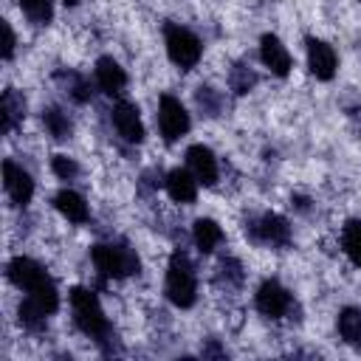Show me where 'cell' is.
Listing matches in <instances>:
<instances>
[{
  "label": "cell",
  "instance_id": "obj_4",
  "mask_svg": "<svg viewBox=\"0 0 361 361\" xmlns=\"http://www.w3.org/2000/svg\"><path fill=\"white\" fill-rule=\"evenodd\" d=\"M90 259L102 279H124L138 274V254L124 243H99L90 248Z\"/></svg>",
  "mask_w": 361,
  "mask_h": 361
},
{
  "label": "cell",
  "instance_id": "obj_19",
  "mask_svg": "<svg viewBox=\"0 0 361 361\" xmlns=\"http://www.w3.org/2000/svg\"><path fill=\"white\" fill-rule=\"evenodd\" d=\"M338 336L361 353V307H344L338 313Z\"/></svg>",
  "mask_w": 361,
  "mask_h": 361
},
{
  "label": "cell",
  "instance_id": "obj_17",
  "mask_svg": "<svg viewBox=\"0 0 361 361\" xmlns=\"http://www.w3.org/2000/svg\"><path fill=\"white\" fill-rule=\"evenodd\" d=\"M54 206H56V212H59L62 217H68L71 223H87V220H90V209H87L85 197H82L79 192H73V189H59V192L54 195Z\"/></svg>",
  "mask_w": 361,
  "mask_h": 361
},
{
  "label": "cell",
  "instance_id": "obj_13",
  "mask_svg": "<svg viewBox=\"0 0 361 361\" xmlns=\"http://www.w3.org/2000/svg\"><path fill=\"white\" fill-rule=\"evenodd\" d=\"M259 59H262V65H265L274 76H288V73H290V65H293L288 48H285L282 39L274 37V34H265V37L259 39Z\"/></svg>",
  "mask_w": 361,
  "mask_h": 361
},
{
  "label": "cell",
  "instance_id": "obj_16",
  "mask_svg": "<svg viewBox=\"0 0 361 361\" xmlns=\"http://www.w3.org/2000/svg\"><path fill=\"white\" fill-rule=\"evenodd\" d=\"M23 118H25V96L17 93L14 87H6L0 99V130L8 135Z\"/></svg>",
  "mask_w": 361,
  "mask_h": 361
},
{
  "label": "cell",
  "instance_id": "obj_22",
  "mask_svg": "<svg viewBox=\"0 0 361 361\" xmlns=\"http://www.w3.org/2000/svg\"><path fill=\"white\" fill-rule=\"evenodd\" d=\"M341 248L353 259V265L361 268V220H347L341 228Z\"/></svg>",
  "mask_w": 361,
  "mask_h": 361
},
{
  "label": "cell",
  "instance_id": "obj_18",
  "mask_svg": "<svg viewBox=\"0 0 361 361\" xmlns=\"http://www.w3.org/2000/svg\"><path fill=\"white\" fill-rule=\"evenodd\" d=\"M192 240H195V245H197L200 254H212V251L223 243V228H220L214 220L200 217V220H195V226H192Z\"/></svg>",
  "mask_w": 361,
  "mask_h": 361
},
{
  "label": "cell",
  "instance_id": "obj_10",
  "mask_svg": "<svg viewBox=\"0 0 361 361\" xmlns=\"http://www.w3.org/2000/svg\"><path fill=\"white\" fill-rule=\"evenodd\" d=\"M110 116H113L116 133H118L124 141H130V144H141V141H144V124H141L138 107H135L133 102H116L113 110H110Z\"/></svg>",
  "mask_w": 361,
  "mask_h": 361
},
{
  "label": "cell",
  "instance_id": "obj_26",
  "mask_svg": "<svg viewBox=\"0 0 361 361\" xmlns=\"http://www.w3.org/2000/svg\"><path fill=\"white\" fill-rule=\"evenodd\" d=\"M197 104H200V110L206 113V116H220V107H223V96L214 90V87H197Z\"/></svg>",
  "mask_w": 361,
  "mask_h": 361
},
{
  "label": "cell",
  "instance_id": "obj_1",
  "mask_svg": "<svg viewBox=\"0 0 361 361\" xmlns=\"http://www.w3.org/2000/svg\"><path fill=\"white\" fill-rule=\"evenodd\" d=\"M6 274H8L11 285H17L20 290H25L28 299H34L45 313H56V307H59L56 285H54V279L45 274V268L37 259H31V257H14L6 265Z\"/></svg>",
  "mask_w": 361,
  "mask_h": 361
},
{
  "label": "cell",
  "instance_id": "obj_12",
  "mask_svg": "<svg viewBox=\"0 0 361 361\" xmlns=\"http://www.w3.org/2000/svg\"><path fill=\"white\" fill-rule=\"evenodd\" d=\"M186 166H189V172L197 178V183H203V186H214V183H217L220 169H217V158H214V152H212L209 147L192 144V147L186 149Z\"/></svg>",
  "mask_w": 361,
  "mask_h": 361
},
{
  "label": "cell",
  "instance_id": "obj_11",
  "mask_svg": "<svg viewBox=\"0 0 361 361\" xmlns=\"http://www.w3.org/2000/svg\"><path fill=\"white\" fill-rule=\"evenodd\" d=\"M336 65H338L336 51L327 42H322L316 37H307V68H310V73L322 82H330L336 76Z\"/></svg>",
  "mask_w": 361,
  "mask_h": 361
},
{
  "label": "cell",
  "instance_id": "obj_29",
  "mask_svg": "<svg viewBox=\"0 0 361 361\" xmlns=\"http://www.w3.org/2000/svg\"><path fill=\"white\" fill-rule=\"evenodd\" d=\"M203 355H226V350H220V347L212 341V344H206V347H203Z\"/></svg>",
  "mask_w": 361,
  "mask_h": 361
},
{
  "label": "cell",
  "instance_id": "obj_8",
  "mask_svg": "<svg viewBox=\"0 0 361 361\" xmlns=\"http://www.w3.org/2000/svg\"><path fill=\"white\" fill-rule=\"evenodd\" d=\"M245 234L254 243H265V245H288L290 243V226H288V220L279 217V214H274V212L251 220L245 226Z\"/></svg>",
  "mask_w": 361,
  "mask_h": 361
},
{
  "label": "cell",
  "instance_id": "obj_23",
  "mask_svg": "<svg viewBox=\"0 0 361 361\" xmlns=\"http://www.w3.org/2000/svg\"><path fill=\"white\" fill-rule=\"evenodd\" d=\"M17 6L34 25H48L54 20V3L51 0H17Z\"/></svg>",
  "mask_w": 361,
  "mask_h": 361
},
{
  "label": "cell",
  "instance_id": "obj_28",
  "mask_svg": "<svg viewBox=\"0 0 361 361\" xmlns=\"http://www.w3.org/2000/svg\"><path fill=\"white\" fill-rule=\"evenodd\" d=\"M14 45H17L14 31H11V25L3 20V59H11V56H14Z\"/></svg>",
  "mask_w": 361,
  "mask_h": 361
},
{
  "label": "cell",
  "instance_id": "obj_21",
  "mask_svg": "<svg viewBox=\"0 0 361 361\" xmlns=\"http://www.w3.org/2000/svg\"><path fill=\"white\" fill-rule=\"evenodd\" d=\"M17 322H20L25 330H31V333H42V330L48 327V313H45L34 299H25V302H20V307H17Z\"/></svg>",
  "mask_w": 361,
  "mask_h": 361
},
{
  "label": "cell",
  "instance_id": "obj_2",
  "mask_svg": "<svg viewBox=\"0 0 361 361\" xmlns=\"http://www.w3.org/2000/svg\"><path fill=\"white\" fill-rule=\"evenodd\" d=\"M71 310H73L76 327H79L87 338H93L104 353H110V341L116 338V333H113V324L107 322V316H104V310H102L96 293L76 285V288L71 290Z\"/></svg>",
  "mask_w": 361,
  "mask_h": 361
},
{
  "label": "cell",
  "instance_id": "obj_7",
  "mask_svg": "<svg viewBox=\"0 0 361 361\" xmlns=\"http://www.w3.org/2000/svg\"><path fill=\"white\" fill-rule=\"evenodd\" d=\"M254 305H257V310H259L262 316H268V319H282V316L290 313L293 299H290L288 288H285L279 279H265V282L257 288Z\"/></svg>",
  "mask_w": 361,
  "mask_h": 361
},
{
  "label": "cell",
  "instance_id": "obj_24",
  "mask_svg": "<svg viewBox=\"0 0 361 361\" xmlns=\"http://www.w3.org/2000/svg\"><path fill=\"white\" fill-rule=\"evenodd\" d=\"M56 79L59 82H65V90L71 93V99L73 102H79V104H85V102H90V96H93V90H90V85H87V79L85 76H79V73H56Z\"/></svg>",
  "mask_w": 361,
  "mask_h": 361
},
{
  "label": "cell",
  "instance_id": "obj_14",
  "mask_svg": "<svg viewBox=\"0 0 361 361\" xmlns=\"http://www.w3.org/2000/svg\"><path fill=\"white\" fill-rule=\"evenodd\" d=\"M164 189L175 203H195L197 197V178L189 169H169L164 178Z\"/></svg>",
  "mask_w": 361,
  "mask_h": 361
},
{
  "label": "cell",
  "instance_id": "obj_30",
  "mask_svg": "<svg viewBox=\"0 0 361 361\" xmlns=\"http://www.w3.org/2000/svg\"><path fill=\"white\" fill-rule=\"evenodd\" d=\"M76 3H79V0H65V6H76Z\"/></svg>",
  "mask_w": 361,
  "mask_h": 361
},
{
  "label": "cell",
  "instance_id": "obj_20",
  "mask_svg": "<svg viewBox=\"0 0 361 361\" xmlns=\"http://www.w3.org/2000/svg\"><path fill=\"white\" fill-rule=\"evenodd\" d=\"M42 124H45L48 135H54L56 141H65L73 133V124H71V118L62 107H45L42 110Z\"/></svg>",
  "mask_w": 361,
  "mask_h": 361
},
{
  "label": "cell",
  "instance_id": "obj_25",
  "mask_svg": "<svg viewBox=\"0 0 361 361\" xmlns=\"http://www.w3.org/2000/svg\"><path fill=\"white\" fill-rule=\"evenodd\" d=\"M257 85V73L248 68V65H243V62H237L231 71H228V87L237 93V96H243V93H248L251 87Z\"/></svg>",
  "mask_w": 361,
  "mask_h": 361
},
{
  "label": "cell",
  "instance_id": "obj_27",
  "mask_svg": "<svg viewBox=\"0 0 361 361\" xmlns=\"http://www.w3.org/2000/svg\"><path fill=\"white\" fill-rule=\"evenodd\" d=\"M51 169H54V175L62 178V180H73V178L79 175V164H76L73 158H68V155H54V158H51Z\"/></svg>",
  "mask_w": 361,
  "mask_h": 361
},
{
  "label": "cell",
  "instance_id": "obj_6",
  "mask_svg": "<svg viewBox=\"0 0 361 361\" xmlns=\"http://www.w3.org/2000/svg\"><path fill=\"white\" fill-rule=\"evenodd\" d=\"M158 130H161V135H164L166 144H172L180 135H186V130H189V113L180 104V99H175L169 93L161 96V102H158Z\"/></svg>",
  "mask_w": 361,
  "mask_h": 361
},
{
  "label": "cell",
  "instance_id": "obj_9",
  "mask_svg": "<svg viewBox=\"0 0 361 361\" xmlns=\"http://www.w3.org/2000/svg\"><path fill=\"white\" fill-rule=\"evenodd\" d=\"M3 186H6V195L11 197L14 206H25L34 197L31 175L20 164H14V161H3Z\"/></svg>",
  "mask_w": 361,
  "mask_h": 361
},
{
  "label": "cell",
  "instance_id": "obj_3",
  "mask_svg": "<svg viewBox=\"0 0 361 361\" xmlns=\"http://www.w3.org/2000/svg\"><path fill=\"white\" fill-rule=\"evenodd\" d=\"M164 293L175 307H192L197 299V276L183 251H172V257H169Z\"/></svg>",
  "mask_w": 361,
  "mask_h": 361
},
{
  "label": "cell",
  "instance_id": "obj_5",
  "mask_svg": "<svg viewBox=\"0 0 361 361\" xmlns=\"http://www.w3.org/2000/svg\"><path fill=\"white\" fill-rule=\"evenodd\" d=\"M164 42H166L169 59H172L180 71H192V68L200 62L203 42H200L197 34H192L189 28H183V25H178V23H166V25H164Z\"/></svg>",
  "mask_w": 361,
  "mask_h": 361
},
{
  "label": "cell",
  "instance_id": "obj_15",
  "mask_svg": "<svg viewBox=\"0 0 361 361\" xmlns=\"http://www.w3.org/2000/svg\"><path fill=\"white\" fill-rule=\"evenodd\" d=\"M93 73H96V85H99L107 96L121 93L124 85H127V73H124V68H121L113 56H102V59H96Z\"/></svg>",
  "mask_w": 361,
  "mask_h": 361
}]
</instances>
